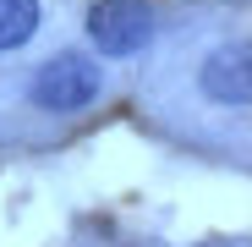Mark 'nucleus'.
I'll use <instances>...</instances> for the list:
<instances>
[{"label": "nucleus", "mask_w": 252, "mask_h": 247, "mask_svg": "<svg viewBox=\"0 0 252 247\" xmlns=\"http://www.w3.org/2000/svg\"><path fill=\"white\" fill-rule=\"evenodd\" d=\"M203 94L220 105H247V50H220L203 66Z\"/></svg>", "instance_id": "3"}, {"label": "nucleus", "mask_w": 252, "mask_h": 247, "mask_svg": "<svg viewBox=\"0 0 252 247\" xmlns=\"http://www.w3.org/2000/svg\"><path fill=\"white\" fill-rule=\"evenodd\" d=\"M99 94H104V71L88 55H55L33 71V105L38 110L71 115V110H88Z\"/></svg>", "instance_id": "1"}, {"label": "nucleus", "mask_w": 252, "mask_h": 247, "mask_svg": "<svg viewBox=\"0 0 252 247\" xmlns=\"http://www.w3.org/2000/svg\"><path fill=\"white\" fill-rule=\"evenodd\" d=\"M88 38L99 44V55H137L154 38V11L143 0H99L88 11Z\"/></svg>", "instance_id": "2"}, {"label": "nucleus", "mask_w": 252, "mask_h": 247, "mask_svg": "<svg viewBox=\"0 0 252 247\" xmlns=\"http://www.w3.org/2000/svg\"><path fill=\"white\" fill-rule=\"evenodd\" d=\"M38 28V0H0V50L28 44Z\"/></svg>", "instance_id": "4"}]
</instances>
